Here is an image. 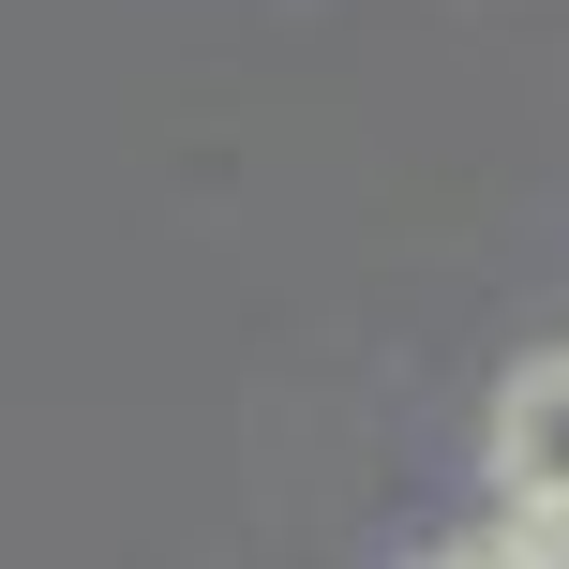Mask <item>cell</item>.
Wrapping results in <instances>:
<instances>
[{
  "mask_svg": "<svg viewBox=\"0 0 569 569\" xmlns=\"http://www.w3.org/2000/svg\"><path fill=\"white\" fill-rule=\"evenodd\" d=\"M510 510L569 525V360H540L510 390Z\"/></svg>",
  "mask_w": 569,
  "mask_h": 569,
  "instance_id": "6da1fadb",
  "label": "cell"
}]
</instances>
